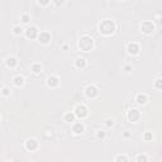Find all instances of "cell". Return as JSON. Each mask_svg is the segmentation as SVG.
Here are the masks:
<instances>
[{
  "label": "cell",
  "mask_w": 162,
  "mask_h": 162,
  "mask_svg": "<svg viewBox=\"0 0 162 162\" xmlns=\"http://www.w3.org/2000/svg\"><path fill=\"white\" fill-rule=\"evenodd\" d=\"M99 32L104 36H111L115 32V23L110 19H104L99 24Z\"/></svg>",
  "instance_id": "1"
},
{
  "label": "cell",
  "mask_w": 162,
  "mask_h": 162,
  "mask_svg": "<svg viewBox=\"0 0 162 162\" xmlns=\"http://www.w3.org/2000/svg\"><path fill=\"white\" fill-rule=\"evenodd\" d=\"M92 46H94V39H92L91 37L84 36V37L80 38V41H79V48L81 49V51L89 52L92 48Z\"/></svg>",
  "instance_id": "2"
},
{
  "label": "cell",
  "mask_w": 162,
  "mask_h": 162,
  "mask_svg": "<svg viewBox=\"0 0 162 162\" xmlns=\"http://www.w3.org/2000/svg\"><path fill=\"white\" fill-rule=\"evenodd\" d=\"M74 113L76 114V117L80 119H84L85 117H87L89 114V108L85 104H77L74 109Z\"/></svg>",
  "instance_id": "3"
},
{
  "label": "cell",
  "mask_w": 162,
  "mask_h": 162,
  "mask_svg": "<svg viewBox=\"0 0 162 162\" xmlns=\"http://www.w3.org/2000/svg\"><path fill=\"white\" fill-rule=\"evenodd\" d=\"M85 95H86V98H89V99L96 98V96L99 95L98 87H96L95 85H89V86H86V89H85Z\"/></svg>",
  "instance_id": "4"
},
{
  "label": "cell",
  "mask_w": 162,
  "mask_h": 162,
  "mask_svg": "<svg viewBox=\"0 0 162 162\" xmlns=\"http://www.w3.org/2000/svg\"><path fill=\"white\" fill-rule=\"evenodd\" d=\"M141 30H142V33H144V34H151L153 30H155V24L149 20H146L141 24Z\"/></svg>",
  "instance_id": "5"
},
{
  "label": "cell",
  "mask_w": 162,
  "mask_h": 162,
  "mask_svg": "<svg viewBox=\"0 0 162 162\" xmlns=\"http://www.w3.org/2000/svg\"><path fill=\"white\" fill-rule=\"evenodd\" d=\"M127 118H128L129 122H133V123L138 122V120H139V118H141L139 110H137V109H130L128 113H127Z\"/></svg>",
  "instance_id": "6"
},
{
  "label": "cell",
  "mask_w": 162,
  "mask_h": 162,
  "mask_svg": "<svg viewBox=\"0 0 162 162\" xmlns=\"http://www.w3.org/2000/svg\"><path fill=\"white\" fill-rule=\"evenodd\" d=\"M127 51H128L129 55H138L141 51L139 48V44L136 43V42H132V43H128V46H127Z\"/></svg>",
  "instance_id": "7"
},
{
  "label": "cell",
  "mask_w": 162,
  "mask_h": 162,
  "mask_svg": "<svg viewBox=\"0 0 162 162\" xmlns=\"http://www.w3.org/2000/svg\"><path fill=\"white\" fill-rule=\"evenodd\" d=\"M38 29L36 27H29L28 29L25 30V37L28 38V39H34V38H38Z\"/></svg>",
  "instance_id": "8"
},
{
  "label": "cell",
  "mask_w": 162,
  "mask_h": 162,
  "mask_svg": "<svg viewBox=\"0 0 162 162\" xmlns=\"http://www.w3.org/2000/svg\"><path fill=\"white\" fill-rule=\"evenodd\" d=\"M37 148H38V142L36 139L30 138V139H28L25 142V149H27V151L33 152V151H36Z\"/></svg>",
  "instance_id": "9"
},
{
  "label": "cell",
  "mask_w": 162,
  "mask_h": 162,
  "mask_svg": "<svg viewBox=\"0 0 162 162\" xmlns=\"http://www.w3.org/2000/svg\"><path fill=\"white\" fill-rule=\"evenodd\" d=\"M38 41H39L42 44H47V43H49V41H51V34L48 32H41L38 34Z\"/></svg>",
  "instance_id": "10"
},
{
  "label": "cell",
  "mask_w": 162,
  "mask_h": 162,
  "mask_svg": "<svg viewBox=\"0 0 162 162\" xmlns=\"http://www.w3.org/2000/svg\"><path fill=\"white\" fill-rule=\"evenodd\" d=\"M47 85H48V87L55 89V87H57L60 85V79L57 77V76H55V75L49 76V77L47 79Z\"/></svg>",
  "instance_id": "11"
},
{
  "label": "cell",
  "mask_w": 162,
  "mask_h": 162,
  "mask_svg": "<svg viewBox=\"0 0 162 162\" xmlns=\"http://www.w3.org/2000/svg\"><path fill=\"white\" fill-rule=\"evenodd\" d=\"M84 130H85V125L81 122H77L72 125V132L75 134H81V133H84Z\"/></svg>",
  "instance_id": "12"
},
{
  "label": "cell",
  "mask_w": 162,
  "mask_h": 162,
  "mask_svg": "<svg viewBox=\"0 0 162 162\" xmlns=\"http://www.w3.org/2000/svg\"><path fill=\"white\" fill-rule=\"evenodd\" d=\"M148 101V96L146 94H137L136 95V103L138 105H144Z\"/></svg>",
  "instance_id": "13"
},
{
  "label": "cell",
  "mask_w": 162,
  "mask_h": 162,
  "mask_svg": "<svg viewBox=\"0 0 162 162\" xmlns=\"http://www.w3.org/2000/svg\"><path fill=\"white\" fill-rule=\"evenodd\" d=\"M5 63H6L8 67L14 68V67L18 65V60L15 58V57H13V56H9V57H8V58L5 60Z\"/></svg>",
  "instance_id": "14"
},
{
  "label": "cell",
  "mask_w": 162,
  "mask_h": 162,
  "mask_svg": "<svg viewBox=\"0 0 162 162\" xmlns=\"http://www.w3.org/2000/svg\"><path fill=\"white\" fill-rule=\"evenodd\" d=\"M13 84H14L17 87L23 86V85H24V77H23V76H20V75L15 76V77L13 79Z\"/></svg>",
  "instance_id": "15"
},
{
  "label": "cell",
  "mask_w": 162,
  "mask_h": 162,
  "mask_svg": "<svg viewBox=\"0 0 162 162\" xmlns=\"http://www.w3.org/2000/svg\"><path fill=\"white\" fill-rule=\"evenodd\" d=\"M75 66L77 68H85V67H86V60H85L84 57H79V58H76Z\"/></svg>",
  "instance_id": "16"
},
{
  "label": "cell",
  "mask_w": 162,
  "mask_h": 162,
  "mask_svg": "<svg viewBox=\"0 0 162 162\" xmlns=\"http://www.w3.org/2000/svg\"><path fill=\"white\" fill-rule=\"evenodd\" d=\"M75 117H76V114L74 113V111H68V113L65 114V122H74L75 120Z\"/></svg>",
  "instance_id": "17"
},
{
  "label": "cell",
  "mask_w": 162,
  "mask_h": 162,
  "mask_svg": "<svg viewBox=\"0 0 162 162\" xmlns=\"http://www.w3.org/2000/svg\"><path fill=\"white\" fill-rule=\"evenodd\" d=\"M41 71H42L41 63H33L32 65V72H33V74H39Z\"/></svg>",
  "instance_id": "18"
},
{
  "label": "cell",
  "mask_w": 162,
  "mask_h": 162,
  "mask_svg": "<svg viewBox=\"0 0 162 162\" xmlns=\"http://www.w3.org/2000/svg\"><path fill=\"white\" fill-rule=\"evenodd\" d=\"M114 161L115 162H118V161H124V162H128L129 161V158L127 157L125 155H118V156H115L114 157Z\"/></svg>",
  "instance_id": "19"
},
{
  "label": "cell",
  "mask_w": 162,
  "mask_h": 162,
  "mask_svg": "<svg viewBox=\"0 0 162 162\" xmlns=\"http://www.w3.org/2000/svg\"><path fill=\"white\" fill-rule=\"evenodd\" d=\"M153 86H155L156 89H158V90H161V89H162V79L161 77L156 79L155 82H153Z\"/></svg>",
  "instance_id": "20"
},
{
  "label": "cell",
  "mask_w": 162,
  "mask_h": 162,
  "mask_svg": "<svg viewBox=\"0 0 162 162\" xmlns=\"http://www.w3.org/2000/svg\"><path fill=\"white\" fill-rule=\"evenodd\" d=\"M13 33L15 34V36H19V34L23 33V28H22V27H19V25H15L13 28Z\"/></svg>",
  "instance_id": "21"
},
{
  "label": "cell",
  "mask_w": 162,
  "mask_h": 162,
  "mask_svg": "<svg viewBox=\"0 0 162 162\" xmlns=\"http://www.w3.org/2000/svg\"><path fill=\"white\" fill-rule=\"evenodd\" d=\"M152 138H153V136H152V133H151V132H146V133L143 134V139H144L146 142L152 141Z\"/></svg>",
  "instance_id": "22"
},
{
  "label": "cell",
  "mask_w": 162,
  "mask_h": 162,
  "mask_svg": "<svg viewBox=\"0 0 162 162\" xmlns=\"http://www.w3.org/2000/svg\"><path fill=\"white\" fill-rule=\"evenodd\" d=\"M136 161H138V162H141V161L147 162V161H148V157L146 156V155H138V156L136 157Z\"/></svg>",
  "instance_id": "23"
},
{
  "label": "cell",
  "mask_w": 162,
  "mask_h": 162,
  "mask_svg": "<svg viewBox=\"0 0 162 162\" xmlns=\"http://www.w3.org/2000/svg\"><path fill=\"white\" fill-rule=\"evenodd\" d=\"M22 22L23 23H28L29 20H30V17H29V15L28 14H22Z\"/></svg>",
  "instance_id": "24"
},
{
  "label": "cell",
  "mask_w": 162,
  "mask_h": 162,
  "mask_svg": "<svg viewBox=\"0 0 162 162\" xmlns=\"http://www.w3.org/2000/svg\"><path fill=\"white\" fill-rule=\"evenodd\" d=\"M52 3L55 4L56 6H61V5H62V4L65 3V0H52Z\"/></svg>",
  "instance_id": "25"
},
{
  "label": "cell",
  "mask_w": 162,
  "mask_h": 162,
  "mask_svg": "<svg viewBox=\"0 0 162 162\" xmlns=\"http://www.w3.org/2000/svg\"><path fill=\"white\" fill-rule=\"evenodd\" d=\"M39 1V4L41 5H43V6H47L49 3H51V0H38Z\"/></svg>",
  "instance_id": "26"
},
{
  "label": "cell",
  "mask_w": 162,
  "mask_h": 162,
  "mask_svg": "<svg viewBox=\"0 0 162 162\" xmlns=\"http://www.w3.org/2000/svg\"><path fill=\"white\" fill-rule=\"evenodd\" d=\"M1 94H3L4 96H8V95H10V90H9V89H8V87H4V89H3V92H1Z\"/></svg>",
  "instance_id": "27"
},
{
  "label": "cell",
  "mask_w": 162,
  "mask_h": 162,
  "mask_svg": "<svg viewBox=\"0 0 162 162\" xmlns=\"http://www.w3.org/2000/svg\"><path fill=\"white\" fill-rule=\"evenodd\" d=\"M105 122H106L105 124H106L108 127H113V125H114V120H113V119H106Z\"/></svg>",
  "instance_id": "28"
},
{
  "label": "cell",
  "mask_w": 162,
  "mask_h": 162,
  "mask_svg": "<svg viewBox=\"0 0 162 162\" xmlns=\"http://www.w3.org/2000/svg\"><path fill=\"white\" fill-rule=\"evenodd\" d=\"M96 137H98L99 139H100V138H101V139H103V138L105 137V132H101V130H99V132H98V134H96Z\"/></svg>",
  "instance_id": "29"
},
{
  "label": "cell",
  "mask_w": 162,
  "mask_h": 162,
  "mask_svg": "<svg viewBox=\"0 0 162 162\" xmlns=\"http://www.w3.org/2000/svg\"><path fill=\"white\" fill-rule=\"evenodd\" d=\"M124 71H127V72L132 71V66H129V65H125V66H124Z\"/></svg>",
  "instance_id": "30"
}]
</instances>
